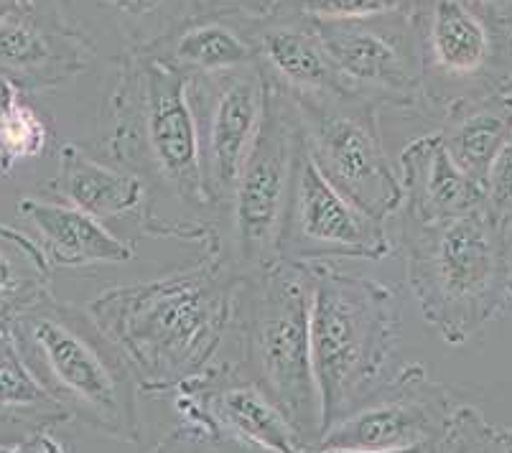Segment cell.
Segmentation results:
<instances>
[{
  "label": "cell",
  "instance_id": "1",
  "mask_svg": "<svg viewBox=\"0 0 512 453\" xmlns=\"http://www.w3.org/2000/svg\"><path fill=\"white\" fill-rule=\"evenodd\" d=\"M105 120L107 130L87 148L141 181L143 235L214 250L220 214L204 189L186 77L151 54L130 56L115 64Z\"/></svg>",
  "mask_w": 512,
  "mask_h": 453
},
{
  "label": "cell",
  "instance_id": "2",
  "mask_svg": "<svg viewBox=\"0 0 512 453\" xmlns=\"http://www.w3.org/2000/svg\"><path fill=\"white\" fill-rule=\"evenodd\" d=\"M235 288V275L202 252L192 268L107 288L85 308L128 359L143 395L164 398L214 362L232 324Z\"/></svg>",
  "mask_w": 512,
  "mask_h": 453
},
{
  "label": "cell",
  "instance_id": "3",
  "mask_svg": "<svg viewBox=\"0 0 512 453\" xmlns=\"http://www.w3.org/2000/svg\"><path fill=\"white\" fill-rule=\"evenodd\" d=\"M11 339L67 420L102 438L141 441V385L87 308L46 288L18 308Z\"/></svg>",
  "mask_w": 512,
  "mask_h": 453
},
{
  "label": "cell",
  "instance_id": "4",
  "mask_svg": "<svg viewBox=\"0 0 512 453\" xmlns=\"http://www.w3.org/2000/svg\"><path fill=\"white\" fill-rule=\"evenodd\" d=\"M398 247L423 321L451 347L474 342L512 301V222L490 207L428 224L398 217Z\"/></svg>",
  "mask_w": 512,
  "mask_h": 453
},
{
  "label": "cell",
  "instance_id": "5",
  "mask_svg": "<svg viewBox=\"0 0 512 453\" xmlns=\"http://www.w3.org/2000/svg\"><path fill=\"white\" fill-rule=\"evenodd\" d=\"M309 278L311 372L321 433L383 385L400 336L393 288L334 263L304 265ZM321 438V436H319Z\"/></svg>",
  "mask_w": 512,
  "mask_h": 453
},
{
  "label": "cell",
  "instance_id": "6",
  "mask_svg": "<svg viewBox=\"0 0 512 453\" xmlns=\"http://www.w3.org/2000/svg\"><path fill=\"white\" fill-rule=\"evenodd\" d=\"M230 329L240 367L286 413L306 446L321 436V408L311 372L309 278L304 265L276 263L237 280Z\"/></svg>",
  "mask_w": 512,
  "mask_h": 453
},
{
  "label": "cell",
  "instance_id": "7",
  "mask_svg": "<svg viewBox=\"0 0 512 453\" xmlns=\"http://www.w3.org/2000/svg\"><path fill=\"white\" fill-rule=\"evenodd\" d=\"M428 112L512 95V3L416 0L411 8Z\"/></svg>",
  "mask_w": 512,
  "mask_h": 453
},
{
  "label": "cell",
  "instance_id": "8",
  "mask_svg": "<svg viewBox=\"0 0 512 453\" xmlns=\"http://www.w3.org/2000/svg\"><path fill=\"white\" fill-rule=\"evenodd\" d=\"M299 143L301 123L293 102L268 84L263 128L222 212L220 240L214 250H204L237 280L278 263Z\"/></svg>",
  "mask_w": 512,
  "mask_h": 453
},
{
  "label": "cell",
  "instance_id": "9",
  "mask_svg": "<svg viewBox=\"0 0 512 453\" xmlns=\"http://www.w3.org/2000/svg\"><path fill=\"white\" fill-rule=\"evenodd\" d=\"M288 100L321 174L375 219L395 217L403 207V184L383 138L385 107L367 97Z\"/></svg>",
  "mask_w": 512,
  "mask_h": 453
},
{
  "label": "cell",
  "instance_id": "10",
  "mask_svg": "<svg viewBox=\"0 0 512 453\" xmlns=\"http://www.w3.org/2000/svg\"><path fill=\"white\" fill-rule=\"evenodd\" d=\"M393 255V240L383 219L349 202L321 174L301 135L291 194L283 219L278 263L311 265L334 260H383Z\"/></svg>",
  "mask_w": 512,
  "mask_h": 453
},
{
  "label": "cell",
  "instance_id": "11",
  "mask_svg": "<svg viewBox=\"0 0 512 453\" xmlns=\"http://www.w3.org/2000/svg\"><path fill=\"white\" fill-rule=\"evenodd\" d=\"M179 426L242 453H301L306 446L271 395L237 362L209 364L171 392Z\"/></svg>",
  "mask_w": 512,
  "mask_h": 453
},
{
  "label": "cell",
  "instance_id": "12",
  "mask_svg": "<svg viewBox=\"0 0 512 453\" xmlns=\"http://www.w3.org/2000/svg\"><path fill=\"white\" fill-rule=\"evenodd\" d=\"M186 100L197 125L204 189L222 222L232 189L263 128L268 79L263 77L258 64L189 77Z\"/></svg>",
  "mask_w": 512,
  "mask_h": 453
},
{
  "label": "cell",
  "instance_id": "13",
  "mask_svg": "<svg viewBox=\"0 0 512 453\" xmlns=\"http://www.w3.org/2000/svg\"><path fill=\"white\" fill-rule=\"evenodd\" d=\"M309 21V18H306ZM337 72L362 97L383 107L426 112L411 11L355 21H311Z\"/></svg>",
  "mask_w": 512,
  "mask_h": 453
},
{
  "label": "cell",
  "instance_id": "14",
  "mask_svg": "<svg viewBox=\"0 0 512 453\" xmlns=\"http://www.w3.org/2000/svg\"><path fill=\"white\" fill-rule=\"evenodd\" d=\"M456 408L449 387L428 375L423 364L413 362L377 385L352 413L321 433L314 446L349 451L439 446Z\"/></svg>",
  "mask_w": 512,
  "mask_h": 453
},
{
  "label": "cell",
  "instance_id": "15",
  "mask_svg": "<svg viewBox=\"0 0 512 453\" xmlns=\"http://www.w3.org/2000/svg\"><path fill=\"white\" fill-rule=\"evenodd\" d=\"M212 0H57V16L95 59L120 64L151 54Z\"/></svg>",
  "mask_w": 512,
  "mask_h": 453
},
{
  "label": "cell",
  "instance_id": "16",
  "mask_svg": "<svg viewBox=\"0 0 512 453\" xmlns=\"http://www.w3.org/2000/svg\"><path fill=\"white\" fill-rule=\"evenodd\" d=\"M95 62L82 41L39 3L0 13V74L23 95L59 90Z\"/></svg>",
  "mask_w": 512,
  "mask_h": 453
},
{
  "label": "cell",
  "instance_id": "17",
  "mask_svg": "<svg viewBox=\"0 0 512 453\" xmlns=\"http://www.w3.org/2000/svg\"><path fill=\"white\" fill-rule=\"evenodd\" d=\"M255 64L271 87L293 100L362 97L337 72L314 23L299 16L265 13L253 21ZM370 100V97H367Z\"/></svg>",
  "mask_w": 512,
  "mask_h": 453
},
{
  "label": "cell",
  "instance_id": "18",
  "mask_svg": "<svg viewBox=\"0 0 512 453\" xmlns=\"http://www.w3.org/2000/svg\"><path fill=\"white\" fill-rule=\"evenodd\" d=\"M398 174L403 184V207L398 209V217L411 222H441L487 207L484 184L469 179L462 168L454 166L441 146L439 133L411 140L400 153Z\"/></svg>",
  "mask_w": 512,
  "mask_h": 453
},
{
  "label": "cell",
  "instance_id": "19",
  "mask_svg": "<svg viewBox=\"0 0 512 453\" xmlns=\"http://www.w3.org/2000/svg\"><path fill=\"white\" fill-rule=\"evenodd\" d=\"M253 21L255 13L214 3L176 28L151 56L186 79L255 64Z\"/></svg>",
  "mask_w": 512,
  "mask_h": 453
},
{
  "label": "cell",
  "instance_id": "20",
  "mask_svg": "<svg viewBox=\"0 0 512 453\" xmlns=\"http://www.w3.org/2000/svg\"><path fill=\"white\" fill-rule=\"evenodd\" d=\"M18 217L36 232L51 270H85L95 265H123L136 258V245L105 227V222L67 207L26 196L18 202Z\"/></svg>",
  "mask_w": 512,
  "mask_h": 453
},
{
  "label": "cell",
  "instance_id": "21",
  "mask_svg": "<svg viewBox=\"0 0 512 453\" xmlns=\"http://www.w3.org/2000/svg\"><path fill=\"white\" fill-rule=\"evenodd\" d=\"M57 163V174L46 184L54 202L79 209L100 222L130 214L138 219L143 207V186L136 176L125 174L113 163L100 161V156L79 143H62Z\"/></svg>",
  "mask_w": 512,
  "mask_h": 453
},
{
  "label": "cell",
  "instance_id": "22",
  "mask_svg": "<svg viewBox=\"0 0 512 453\" xmlns=\"http://www.w3.org/2000/svg\"><path fill=\"white\" fill-rule=\"evenodd\" d=\"M436 133L454 166L484 184L497 153L512 138V95L456 102L441 115Z\"/></svg>",
  "mask_w": 512,
  "mask_h": 453
},
{
  "label": "cell",
  "instance_id": "23",
  "mask_svg": "<svg viewBox=\"0 0 512 453\" xmlns=\"http://www.w3.org/2000/svg\"><path fill=\"white\" fill-rule=\"evenodd\" d=\"M0 423L21 428V433L69 423L62 408L31 375L13 339L0 344Z\"/></svg>",
  "mask_w": 512,
  "mask_h": 453
},
{
  "label": "cell",
  "instance_id": "24",
  "mask_svg": "<svg viewBox=\"0 0 512 453\" xmlns=\"http://www.w3.org/2000/svg\"><path fill=\"white\" fill-rule=\"evenodd\" d=\"M51 265L41 245L26 232L0 222V296L34 298L51 288Z\"/></svg>",
  "mask_w": 512,
  "mask_h": 453
},
{
  "label": "cell",
  "instance_id": "25",
  "mask_svg": "<svg viewBox=\"0 0 512 453\" xmlns=\"http://www.w3.org/2000/svg\"><path fill=\"white\" fill-rule=\"evenodd\" d=\"M51 143V123L26 97L0 123V176H11L23 161H34Z\"/></svg>",
  "mask_w": 512,
  "mask_h": 453
},
{
  "label": "cell",
  "instance_id": "26",
  "mask_svg": "<svg viewBox=\"0 0 512 453\" xmlns=\"http://www.w3.org/2000/svg\"><path fill=\"white\" fill-rule=\"evenodd\" d=\"M436 453H512V426H497L482 410L459 405Z\"/></svg>",
  "mask_w": 512,
  "mask_h": 453
},
{
  "label": "cell",
  "instance_id": "27",
  "mask_svg": "<svg viewBox=\"0 0 512 453\" xmlns=\"http://www.w3.org/2000/svg\"><path fill=\"white\" fill-rule=\"evenodd\" d=\"M416 0H281L271 13L299 16L309 21H355L411 11Z\"/></svg>",
  "mask_w": 512,
  "mask_h": 453
},
{
  "label": "cell",
  "instance_id": "28",
  "mask_svg": "<svg viewBox=\"0 0 512 453\" xmlns=\"http://www.w3.org/2000/svg\"><path fill=\"white\" fill-rule=\"evenodd\" d=\"M484 194H487L490 212L512 222V138L490 166V174L484 179Z\"/></svg>",
  "mask_w": 512,
  "mask_h": 453
},
{
  "label": "cell",
  "instance_id": "29",
  "mask_svg": "<svg viewBox=\"0 0 512 453\" xmlns=\"http://www.w3.org/2000/svg\"><path fill=\"white\" fill-rule=\"evenodd\" d=\"M59 428L62 426H46L16 438H3L0 453H74V446Z\"/></svg>",
  "mask_w": 512,
  "mask_h": 453
},
{
  "label": "cell",
  "instance_id": "30",
  "mask_svg": "<svg viewBox=\"0 0 512 453\" xmlns=\"http://www.w3.org/2000/svg\"><path fill=\"white\" fill-rule=\"evenodd\" d=\"M220 446H214L207 438L197 436V433L186 431V428H176L161 443L151 448L148 453H217Z\"/></svg>",
  "mask_w": 512,
  "mask_h": 453
},
{
  "label": "cell",
  "instance_id": "31",
  "mask_svg": "<svg viewBox=\"0 0 512 453\" xmlns=\"http://www.w3.org/2000/svg\"><path fill=\"white\" fill-rule=\"evenodd\" d=\"M46 291V288H44ZM31 298H11V296H0V344L11 339V326L13 319H16L18 308L23 306Z\"/></svg>",
  "mask_w": 512,
  "mask_h": 453
},
{
  "label": "cell",
  "instance_id": "32",
  "mask_svg": "<svg viewBox=\"0 0 512 453\" xmlns=\"http://www.w3.org/2000/svg\"><path fill=\"white\" fill-rule=\"evenodd\" d=\"M23 97H26V95L18 90L16 84H13L8 77H3V74H0V123L6 120L8 112H11L13 107H16L18 102L23 100Z\"/></svg>",
  "mask_w": 512,
  "mask_h": 453
},
{
  "label": "cell",
  "instance_id": "33",
  "mask_svg": "<svg viewBox=\"0 0 512 453\" xmlns=\"http://www.w3.org/2000/svg\"><path fill=\"white\" fill-rule=\"evenodd\" d=\"M212 3H222V6H235L240 11L255 13V16H265V13H271L273 8L281 3V0H212Z\"/></svg>",
  "mask_w": 512,
  "mask_h": 453
},
{
  "label": "cell",
  "instance_id": "34",
  "mask_svg": "<svg viewBox=\"0 0 512 453\" xmlns=\"http://www.w3.org/2000/svg\"><path fill=\"white\" fill-rule=\"evenodd\" d=\"M301 453H436V446L431 448H408V451H349V448H324V446H309Z\"/></svg>",
  "mask_w": 512,
  "mask_h": 453
},
{
  "label": "cell",
  "instance_id": "35",
  "mask_svg": "<svg viewBox=\"0 0 512 453\" xmlns=\"http://www.w3.org/2000/svg\"><path fill=\"white\" fill-rule=\"evenodd\" d=\"M31 3H36V0H0V13H6L18 6H31Z\"/></svg>",
  "mask_w": 512,
  "mask_h": 453
},
{
  "label": "cell",
  "instance_id": "36",
  "mask_svg": "<svg viewBox=\"0 0 512 453\" xmlns=\"http://www.w3.org/2000/svg\"><path fill=\"white\" fill-rule=\"evenodd\" d=\"M217 453H242V451H237V448H227V446H220V451Z\"/></svg>",
  "mask_w": 512,
  "mask_h": 453
},
{
  "label": "cell",
  "instance_id": "37",
  "mask_svg": "<svg viewBox=\"0 0 512 453\" xmlns=\"http://www.w3.org/2000/svg\"><path fill=\"white\" fill-rule=\"evenodd\" d=\"M482 3H512V0H482Z\"/></svg>",
  "mask_w": 512,
  "mask_h": 453
}]
</instances>
